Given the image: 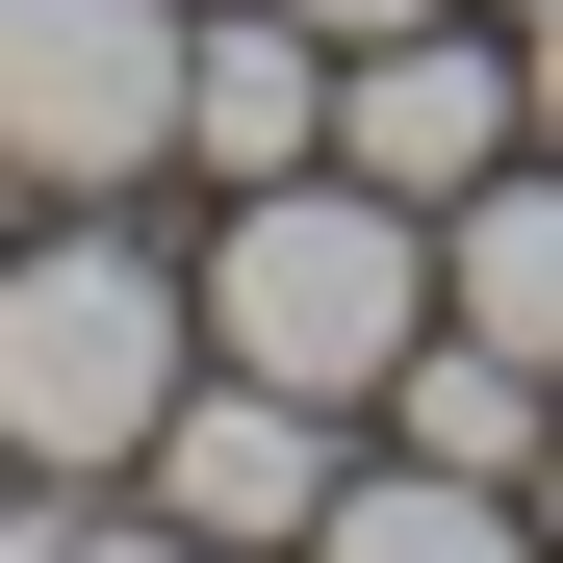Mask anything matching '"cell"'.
Here are the masks:
<instances>
[{"label": "cell", "instance_id": "4fadbf2b", "mask_svg": "<svg viewBox=\"0 0 563 563\" xmlns=\"http://www.w3.org/2000/svg\"><path fill=\"white\" fill-rule=\"evenodd\" d=\"M308 26H333V52H358V26H435V0H308Z\"/></svg>", "mask_w": 563, "mask_h": 563}, {"label": "cell", "instance_id": "8992f818", "mask_svg": "<svg viewBox=\"0 0 563 563\" xmlns=\"http://www.w3.org/2000/svg\"><path fill=\"white\" fill-rule=\"evenodd\" d=\"M333 154V26L308 0H206V26H179V179H308Z\"/></svg>", "mask_w": 563, "mask_h": 563}, {"label": "cell", "instance_id": "7c38bea8", "mask_svg": "<svg viewBox=\"0 0 563 563\" xmlns=\"http://www.w3.org/2000/svg\"><path fill=\"white\" fill-rule=\"evenodd\" d=\"M512 52H538V154H563V0H538V26H512Z\"/></svg>", "mask_w": 563, "mask_h": 563}, {"label": "cell", "instance_id": "8fae6325", "mask_svg": "<svg viewBox=\"0 0 563 563\" xmlns=\"http://www.w3.org/2000/svg\"><path fill=\"white\" fill-rule=\"evenodd\" d=\"M77 563H256V538H179L154 487H103V538H77Z\"/></svg>", "mask_w": 563, "mask_h": 563}, {"label": "cell", "instance_id": "5b68a950", "mask_svg": "<svg viewBox=\"0 0 563 563\" xmlns=\"http://www.w3.org/2000/svg\"><path fill=\"white\" fill-rule=\"evenodd\" d=\"M333 461H358V410H308V385H256V358H206V385L154 410V461H129V487H154L179 538H256V563H308Z\"/></svg>", "mask_w": 563, "mask_h": 563}, {"label": "cell", "instance_id": "9c48e42d", "mask_svg": "<svg viewBox=\"0 0 563 563\" xmlns=\"http://www.w3.org/2000/svg\"><path fill=\"white\" fill-rule=\"evenodd\" d=\"M385 435H410V461H461V487H538V435H563V385H538V358H487V333L435 308V333L385 358Z\"/></svg>", "mask_w": 563, "mask_h": 563}, {"label": "cell", "instance_id": "7a4b0ae2", "mask_svg": "<svg viewBox=\"0 0 563 563\" xmlns=\"http://www.w3.org/2000/svg\"><path fill=\"white\" fill-rule=\"evenodd\" d=\"M410 333H435V206H385L358 154L206 206V358H256V385H308V410L385 435V358Z\"/></svg>", "mask_w": 563, "mask_h": 563}, {"label": "cell", "instance_id": "3957f363", "mask_svg": "<svg viewBox=\"0 0 563 563\" xmlns=\"http://www.w3.org/2000/svg\"><path fill=\"white\" fill-rule=\"evenodd\" d=\"M179 26L206 0H0V179L26 206H154L179 179Z\"/></svg>", "mask_w": 563, "mask_h": 563}, {"label": "cell", "instance_id": "52a82bcc", "mask_svg": "<svg viewBox=\"0 0 563 563\" xmlns=\"http://www.w3.org/2000/svg\"><path fill=\"white\" fill-rule=\"evenodd\" d=\"M435 308L487 333V358H538V385H563V154H487V179L435 206Z\"/></svg>", "mask_w": 563, "mask_h": 563}, {"label": "cell", "instance_id": "ba28073f", "mask_svg": "<svg viewBox=\"0 0 563 563\" xmlns=\"http://www.w3.org/2000/svg\"><path fill=\"white\" fill-rule=\"evenodd\" d=\"M308 563H563V538H538V487H461V461L358 435V461H333V512H308Z\"/></svg>", "mask_w": 563, "mask_h": 563}, {"label": "cell", "instance_id": "6da1fadb", "mask_svg": "<svg viewBox=\"0 0 563 563\" xmlns=\"http://www.w3.org/2000/svg\"><path fill=\"white\" fill-rule=\"evenodd\" d=\"M179 385H206V256H154L129 206H52L0 256V461L26 487H129Z\"/></svg>", "mask_w": 563, "mask_h": 563}, {"label": "cell", "instance_id": "5bb4252c", "mask_svg": "<svg viewBox=\"0 0 563 563\" xmlns=\"http://www.w3.org/2000/svg\"><path fill=\"white\" fill-rule=\"evenodd\" d=\"M538 538H563V435H538Z\"/></svg>", "mask_w": 563, "mask_h": 563}, {"label": "cell", "instance_id": "30bf717a", "mask_svg": "<svg viewBox=\"0 0 563 563\" xmlns=\"http://www.w3.org/2000/svg\"><path fill=\"white\" fill-rule=\"evenodd\" d=\"M103 538V487H26V461H0V563H77Z\"/></svg>", "mask_w": 563, "mask_h": 563}, {"label": "cell", "instance_id": "277c9868", "mask_svg": "<svg viewBox=\"0 0 563 563\" xmlns=\"http://www.w3.org/2000/svg\"><path fill=\"white\" fill-rule=\"evenodd\" d=\"M333 154L385 179V206H461L487 154H538V52H512V0H435V26H358V52H333Z\"/></svg>", "mask_w": 563, "mask_h": 563}]
</instances>
